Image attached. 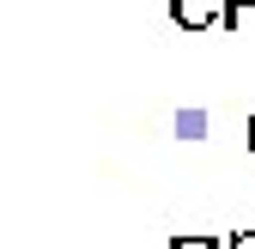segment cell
Here are the masks:
<instances>
[{
	"instance_id": "3",
	"label": "cell",
	"mask_w": 255,
	"mask_h": 249,
	"mask_svg": "<svg viewBox=\"0 0 255 249\" xmlns=\"http://www.w3.org/2000/svg\"><path fill=\"white\" fill-rule=\"evenodd\" d=\"M170 249H231V237H219V231H182V237H170Z\"/></svg>"
},
{
	"instance_id": "1",
	"label": "cell",
	"mask_w": 255,
	"mask_h": 249,
	"mask_svg": "<svg viewBox=\"0 0 255 249\" xmlns=\"http://www.w3.org/2000/svg\"><path fill=\"white\" fill-rule=\"evenodd\" d=\"M170 18L182 30H207V24L225 18V0H170Z\"/></svg>"
},
{
	"instance_id": "6",
	"label": "cell",
	"mask_w": 255,
	"mask_h": 249,
	"mask_svg": "<svg viewBox=\"0 0 255 249\" xmlns=\"http://www.w3.org/2000/svg\"><path fill=\"white\" fill-rule=\"evenodd\" d=\"M243 140H249V152H255V110H249V134H243Z\"/></svg>"
},
{
	"instance_id": "4",
	"label": "cell",
	"mask_w": 255,
	"mask_h": 249,
	"mask_svg": "<svg viewBox=\"0 0 255 249\" xmlns=\"http://www.w3.org/2000/svg\"><path fill=\"white\" fill-rule=\"evenodd\" d=\"M176 128H182V134H188V140H195V134H201V128H207V116H201V110H195V116H176Z\"/></svg>"
},
{
	"instance_id": "2",
	"label": "cell",
	"mask_w": 255,
	"mask_h": 249,
	"mask_svg": "<svg viewBox=\"0 0 255 249\" xmlns=\"http://www.w3.org/2000/svg\"><path fill=\"white\" fill-rule=\"evenodd\" d=\"M231 30V37H243V30H255V0H225V18H219Z\"/></svg>"
},
{
	"instance_id": "5",
	"label": "cell",
	"mask_w": 255,
	"mask_h": 249,
	"mask_svg": "<svg viewBox=\"0 0 255 249\" xmlns=\"http://www.w3.org/2000/svg\"><path fill=\"white\" fill-rule=\"evenodd\" d=\"M231 249H255V231H231Z\"/></svg>"
}]
</instances>
